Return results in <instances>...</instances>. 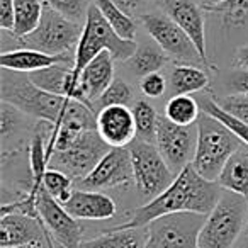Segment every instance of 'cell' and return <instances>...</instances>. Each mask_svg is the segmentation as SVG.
<instances>
[{
	"mask_svg": "<svg viewBox=\"0 0 248 248\" xmlns=\"http://www.w3.org/2000/svg\"><path fill=\"white\" fill-rule=\"evenodd\" d=\"M109 150L110 146L100 138L97 129H89L82 133L66 150L53 153L49 158V169L62 170L77 182L85 179Z\"/></svg>",
	"mask_w": 248,
	"mask_h": 248,
	"instance_id": "9c48e42d",
	"label": "cell"
},
{
	"mask_svg": "<svg viewBox=\"0 0 248 248\" xmlns=\"http://www.w3.org/2000/svg\"><path fill=\"white\" fill-rule=\"evenodd\" d=\"M43 4L48 7L58 11L65 17L72 19L75 22H80L87 17V11H89V0H43Z\"/></svg>",
	"mask_w": 248,
	"mask_h": 248,
	"instance_id": "1f68e13d",
	"label": "cell"
},
{
	"mask_svg": "<svg viewBox=\"0 0 248 248\" xmlns=\"http://www.w3.org/2000/svg\"><path fill=\"white\" fill-rule=\"evenodd\" d=\"M0 99L17 107L22 114L38 117L53 126H58L77 102L75 99L39 89L26 73L5 68L0 73Z\"/></svg>",
	"mask_w": 248,
	"mask_h": 248,
	"instance_id": "7a4b0ae2",
	"label": "cell"
},
{
	"mask_svg": "<svg viewBox=\"0 0 248 248\" xmlns=\"http://www.w3.org/2000/svg\"><path fill=\"white\" fill-rule=\"evenodd\" d=\"M136 121V140L155 143L156 140V124H158V114L155 107L146 100H138L133 107Z\"/></svg>",
	"mask_w": 248,
	"mask_h": 248,
	"instance_id": "83f0119b",
	"label": "cell"
},
{
	"mask_svg": "<svg viewBox=\"0 0 248 248\" xmlns=\"http://www.w3.org/2000/svg\"><path fill=\"white\" fill-rule=\"evenodd\" d=\"M234 65L241 70H248V45L241 46L236 49V55H234Z\"/></svg>",
	"mask_w": 248,
	"mask_h": 248,
	"instance_id": "f35d334b",
	"label": "cell"
},
{
	"mask_svg": "<svg viewBox=\"0 0 248 248\" xmlns=\"http://www.w3.org/2000/svg\"><path fill=\"white\" fill-rule=\"evenodd\" d=\"M65 209L75 219L104 221L116 216L117 206L114 199L100 190L73 189L70 199L66 201Z\"/></svg>",
	"mask_w": 248,
	"mask_h": 248,
	"instance_id": "ac0fdd59",
	"label": "cell"
},
{
	"mask_svg": "<svg viewBox=\"0 0 248 248\" xmlns=\"http://www.w3.org/2000/svg\"><path fill=\"white\" fill-rule=\"evenodd\" d=\"M156 5L165 16H169L196 45L204 63L206 56V22H204L202 7L194 0H156Z\"/></svg>",
	"mask_w": 248,
	"mask_h": 248,
	"instance_id": "5bb4252c",
	"label": "cell"
},
{
	"mask_svg": "<svg viewBox=\"0 0 248 248\" xmlns=\"http://www.w3.org/2000/svg\"><path fill=\"white\" fill-rule=\"evenodd\" d=\"M92 4L100 11L107 22L112 26V29L124 39L135 41L136 24L123 9L119 7L116 0H92Z\"/></svg>",
	"mask_w": 248,
	"mask_h": 248,
	"instance_id": "484cf974",
	"label": "cell"
},
{
	"mask_svg": "<svg viewBox=\"0 0 248 248\" xmlns=\"http://www.w3.org/2000/svg\"><path fill=\"white\" fill-rule=\"evenodd\" d=\"M133 99V90L128 83L121 78H114L112 83L106 89V92L97 100L100 109L109 106H128Z\"/></svg>",
	"mask_w": 248,
	"mask_h": 248,
	"instance_id": "4dcf8cb0",
	"label": "cell"
},
{
	"mask_svg": "<svg viewBox=\"0 0 248 248\" xmlns=\"http://www.w3.org/2000/svg\"><path fill=\"white\" fill-rule=\"evenodd\" d=\"M0 28L9 32L14 29V0H0Z\"/></svg>",
	"mask_w": 248,
	"mask_h": 248,
	"instance_id": "74e56055",
	"label": "cell"
},
{
	"mask_svg": "<svg viewBox=\"0 0 248 248\" xmlns=\"http://www.w3.org/2000/svg\"><path fill=\"white\" fill-rule=\"evenodd\" d=\"M114 80V58L109 51L97 55L80 73V87H82L89 106L93 109L107 87Z\"/></svg>",
	"mask_w": 248,
	"mask_h": 248,
	"instance_id": "ffe728a7",
	"label": "cell"
},
{
	"mask_svg": "<svg viewBox=\"0 0 248 248\" xmlns=\"http://www.w3.org/2000/svg\"><path fill=\"white\" fill-rule=\"evenodd\" d=\"M82 24L65 17L58 11L45 5L38 28L17 39L19 48L36 49L48 55H65L77 49L82 38Z\"/></svg>",
	"mask_w": 248,
	"mask_h": 248,
	"instance_id": "8992f818",
	"label": "cell"
},
{
	"mask_svg": "<svg viewBox=\"0 0 248 248\" xmlns=\"http://www.w3.org/2000/svg\"><path fill=\"white\" fill-rule=\"evenodd\" d=\"M41 238H45V224L39 217L17 211L0 213V248H19Z\"/></svg>",
	"mask_w": 248,
	"mask_h": 248,
	"instance_id": "2e32d148",
	"label": "cell"
},
{
	"mask_svg": "<svg viewBox=\"0 0 248 248\" xmlns=\"http://www.w3.org/2000/svg\"><path fill=\"white\" fill-rule=\"evenodd\" d=\"M129 152L135 170L136 189L145 199H155L175 179L172 169L165 162L155 143L135 140L129 145Z\"/></svg>",
	"mask_w": 248,
	"mask_h": 248,
	"instance_id": "52a82bcc",
	"label": "cell"
},
{
	"mask_svg": "<svg viewBox=\"0 0 248 248\" xmlns=\"http://www.w3.org/2000/svg\"><path fill=\"white\" fill-rule=\"evenodd\" d=\"M233 248H248V236L245 238L243 241H241V243H238V245H234Z\"/></svg>",
	"mask_w": 248,
	"mask_h": 248,
	"instance_id": "7bdbcfd3",
	"label": "cell"
},
{
	"mask_svg": "<svg viewBox=\"0 0 248 248\" xmlns=\"http://www.w3.org/2000/svg\"><path fill=\"white\" fill-rule=\"evenodd\" d=\"M45 4L43 0H14V29L12 36H22L32 32L41 21Z\"/></svg>",
	"mask_w": 248,
	"mask_h": 248,
	"instance_id": "d4e9b609",
	"label": "cell"
},
{
	"mask_svg": "<svg viewBox=\"0 0 248 248\" xmlns=\"http://www.w3.org/2000/svg\"><path fill=\"white\" fill-rule=\"evenodd\" d=\"M141 22L146 32L167 53V56L184 63H204L192 39L163 12H146L141 14ZM206 65V63H204Z\"/></svg>",
	"mask_w": 248,
	"mask_h": 248,
	"instance_id": "8fae6325",
	"label": "cell"
},
{
	"mask_svg": "<svg viewBox=\"0 0 248 248\" xmlns=\"http://www.w3.org/2000/svg\"><path fill=\"white\" fill-rule=\"evenodd\" d=\"M136 43L124 39L112 29V26L104 19L100 11L93 4L89 5L87 17L83 21L82 38L75 49V65L73 72L80 80L82 70L102 51H109L114 60L128 62L136 51Z\"/></svg>",
	"mask_w": 248,
	"mask_h": 248,
	"instance_id": "277c9868",
	"label": "cell"
},
{
	"mask_svg": "<svg viewBox=\"0 0 248 248\" xmlns=\"http://www.w3.org/2000/svg\"><path fill=\"white\" fill-rule=\"evenodd\" d=\"M224 2H228V0H201V7L204 11H213V9L219 7L221 4H224Z\"/></svg>",
	"mask_w": 248,
	"mask_h": 248,
	"instance_id": "ab89813d",
	"label": "cell"
},
{
	"mask_svg": "<svg viewBox=\"0 0 248 248\" xmlns=\"http://www.w3.org/2000/svg\"><path fill=\"white\" fill-rule=\"evenodd\" d=\"M97 133L110 148H126L136 140L135 114L128 106H109L97 114Z\"/></svg>",
	"mask_w": 248,
	"mask_h": 248,
	"instance_id": "9a60e30c",
	"label": "cell"
},
{
	"mask_svg": "<svg viewBox=\"0 0 248 248\" xmlns=\"http://www.w3.org/2000/svg\"><path fill=\"white\" fill-rule=\"evenodd\" d=\"M140 89L150 99H158L165 93L167 90V80L165 77L160 72L156 73H150V75L143 77L141 82H140Z\"/></svg>",
	"mask_w": 248,
	"mask_h": 248,
	"instance_id": "d590c367",
	"label": "cell"
},
{
	"mask_svg": "<svg viewBox=\"0 0 248 248\" xmlns=\"http://www.w3.org/2000/svg\"><path fill=\"white\" fill-rule=\"evenodd\" d=\"M45 238H46V248H56L55 247V241H53L51 233H49V231L46 230V226H45Z\"/></svg>",
	"mask_w": 248,
	"mask_h": 248,
	"instance_id": "b9f144b4",
	"label": "cell"
},
{
	"mask_svg": "<svg viewBox=\"0 0 248 248\" xmlns=\"http://www.w3.org/2000/svg\"><path fill=\"white\" fill-rule=\"evenodd\" d=\"M155 145L172 172L177 175L180 170L190 165L196 156L197 123L190 126H180L169 121L165 116L158 117Z\"/></svg>",
	"mask_w": 248,
	"mask_h": 248,
	"instance_id": "30bf717a",
	"label": "cell"
},
{
	"mask_svg": "<svg viewBox=\"0 0 248 248\" xmlns=\"http://www.w3.org/2000/svg\"><path fill=\"white\" fill-rule=\"evenodd\" d=\"M146 230L143 228H110L100 236L82 241L80 248H145Z\"/></svg>",
	"mask_w": 248,
	"mask_h": 248,
	"instance_id": "7402d4cb",
	"label": "cell"
},
{
	"mask_svg": "<svg viewBox=\"0 0 248 248\" xmlns=\"http://www.w3.org/2000/svg\"><path fill=\"white\" fill-rule=\"evenodd\" d=\"M167 53L158 45H143L138 46L135 55L128 60V66L136 77H146L150 73H156L167 65Z\"/></svg>",
	"mask_w": 248,
	"mask_h": 248,
	"instance_id": "cb8c5ba5",
	"label": "cell"
},
{
	"mask_svg": "<svg viewBox=\"0 0 248 248\" xmlns=\"http://www.w3.org/2000/svg\"><path fill=\"white\" fill-rule=\"evenodd\" d=\"M211 12L224 14V19L233 26L243 24L248 17V0H228Z\"/></svg>",
	"mask_w": 248,
	"mask_h": 248,
	"instance_id": "836d02e7",
	"label": "cell"
},
{
	"mask_svg": "<svg viewBox=\"0 0 248 248\" xmlns=\"http://www.w3.org/2000/svg\"><path fill=\"white\" fill-rule=\"evenodd\" d=\"M73 182H75V180H73L72 177L56 169H48L45 177H43V186H45V189L62 204H65L66 201L70 199V196H72Z\"/></svg>",
	"mask_w": 248,
	"mask_h": 248,
	"instance_id": "f1b7e54d",
	"label": "cell"
},
{
	"mask_svg": "<svg viewBox=\"0 0 248 248\" xmlns=\"http://www.w3.org/2000/svg\"><path fill=\"white\" fill-rule=\"evenodd\" d=\"M217 184L223 190L248 197V146L240 148L230 160L217 177Z\"/></svg>",
	"mask_w": 248,
	"mask_h": 248,
	"instance_id": "44dd1931",
	"label": "cell"
},
{
	"mask_svg": "<svg viewBox=\"0 0 248 248\" xmlns=\"http://www.w3.org/2000/svg\"><path fill=\"white\" fill-rule=\"evenodd\" d=\"M141 2H148V0H129L128 5H136V4H141Z\"/></svg>",
	"mask_w": 248,
	"mask_h": 248,
	"instance_id": "ee69618b",
	"label": "cell"
},
{
	"mask_svg": "<svg viewBox=\"0 0 248 248\" xmlns=\"http://www.w3.org/2000/svg\"><path fill=\"white\" fill-rule=\"evenodd\" d=\"M248 201L240 194L224 190L199 231V248H233L245 231Z\"/></svg>",
	"mask_w": 248,
	"mask_h": 248,
	"instance_id": "5b68a950",
	"label": "cell"
},
{
	"mask_svg": "<svg viewBox=\"0 0 248 248\" xmlns=\"http://www.w3.org/2000/svg\"><path fill=\"white\" fill-rule=\"evenodd\" d=\"M245 236H248V214H247V224H245Z\"/></svg>",
	"mask_w": 248,
	"mask_h": 248,
	"instance_id": "f6af8a7d",
	"label": "cell"
},
{
	"mask_svg": "<svg viewBox=\"0 0 248 248\" xmlns=\"http://www.w3.org/2000/svg\"><path fill=\"white\" fill-rule=\"evenodd\" d=\"M131 180H135V170L129 148H110L95 169L85 179L77 180L75 186L85 190H106L128 186Z\"/></svg>",
	"mask_w": 248,
	"mask_h": 248,
	"instance_id": "4fadbf2b",
	"label": "cell"
},
{
	"mask_svg": "<svg viewBox=\"0 0 248 248\" xmlns=\"http://www.w3.org/2000/svg\"><path fill=\"white\" fill-rule=\"evenodd\" d=\"M243 146L245 143L233 129L213 114L204 112L197 121V148L192 167L204 179L217 182L226 162Z\"/></svg>",
	"mask_w": 248,
	"mask_h": 248,
	"instance_id": "3957f363",
	"label": "cell"
},
{
	"mask_svg": "<svg viewBox=\"0 0 248 248\" xmlns=\"http://www.w3.org/2000/svg\"><path fill=\"white\" fill-rule=\"evenodd\" d=\"M165 117L180 126H190L199 121L201 107L190 95H172L165 106Z\"/></svg>",
	"mask_w": 248,
	"mask_h": 248,
	"instance_id": "4316f807",
	"label": "cell"
},
{
	"mask_svg": "<svg viewBox=\"0 0 248 248\" xmlns=\"http://www.w3.org/2000/svg\"><path fill=\"white\" fill-rule=\"evenodd\" d=\"M202 110H204V112H207V114H213L214 117H217L219 121H223L228 128L233 129V131L238 135V138H240L241 141L248 146V124H245L243 121L236 119L234 116L228 114L226 110H224L223 107H221L219 104H217L216 100H213V99L204 100V102H202Z\"/></svg>",
	"mask_w": 248,
	"mask_h": 248,
	"instance_id": "f546056e",
	"label": "cell"
},
{
	"mask_svg": "<svg viewBox=\"0 0 248 248\" xmlns=\"http://www.w3.org/2000/svg\"><path fill=\"white\" fill-rule=\"evenodd\" d=\"M206 216L173 213L160 216L146 226L145 248H199L197 238Z\"/></svg>",
	"mask_w": 248,
	"mask_h": 248,
	"instance_id": "ba28073f",
	"label": "cell"
},
{
	"mask_svg": "<svg viewBox=\"0 0 248 248\" xmlns=\"http://www.w3.org/2000/svg\"><path fill=\"white\" fill-rule=\"evenodd\" d=\"M221 196L223 189L219 184L204 179L190 163L177 173L173 182L160 196L138 207L126 223L114 228H146L156 217L173 213H196L206 216L213 211Z\"/></svg>",
	"mask_w": 248,
	"mask_h": 248,
	"instance_id": "6da1fadb",
	"label": "cell"
},
{
	"mask_svg": "<svg viewBox=\"0 0 248 248\" xmlns=\"http://www.w3.org/2000/svg\"><path fill=\"white\" fill-rule=\"evenodd\" d=\"M36 209H38L39 219L58 243H62L65 248L82 247L83 228L80 226L78 219H75L65 209V206L45 189V186L39 189L36 197Z\"/></svg>",
	"mask_w": 248,
	"mask_h": 248,
	"instance_id": "7c38bea8",
	"label": "cell"
},
{
	"mask_svg": "<svg viewBox=\"0 0 248 248\" xmlns=\"http://www.w3.org/2000/svg\"><path fill=\"white\" fill-rule=\"evenodd\" d=\"M228 114L234 116L236 119L243 121L245 124H248V95L243 93H233V95H228L224 99L216 100Z\"/></svg>",
	"mask_w": 248,
	"mask_h": 248,
	"instance_id": "e575fe53",
	"label": "cell"
},
{
	"mask_svg": "<svg viewBox=\"0 0 248 248\" xmlns=\"http://www.w3.org/2000/svg\"><path fill=\"white\" fill-rule=\"evenodd\" d=\"M169 83L172 95H190L206 89L209 85V77L199 66L177 65L170 72Z\"/></svg>",
	"mask_w": 248,
	"mask_h": 248,
	"instance_id": "603a6c76",
	"label": "cell"
},
{
	"mask_svg": "<svg viewBox=\"0 0 248 248\" xmlns=\"http://www.w3.org/2000/svg\"><path fill=\"white\" fill-rule=\"evenodd\" d=\"M116 2H117V4H124V5H128L129 0H116Z\"/></svg>",
	"mask_w": 248,
	"mask_h": 248,
	"instance_id": "bcb514c9",
	"label": "cell"
},
{
	"mask_svg": "<svg viewBox=\"0 0 248 248\" xmlns=\"http://www.w3.org/2000/svg\"><path fill=\"white\" fill-rule=\"evenodd\" d=\"M45 245H46V238H41V240H32L29 243L21 245L19 248H45Z\"/></svg>",
	"mask_w": 248,
	"mask_h": 248,
	"instance_id": "60d3db41",
	"label": "cell"
},
{
	"mask_svg": "<svg viewBox=\"0 0 248 248\" xmlns=\"http://www.w3.org/2000/svg\"><path fill=\"white\" fill-rule=\"evenodd\" d=\"M21 114L22 112L17 107H14L12 104L2 100V104H0V135H2L4 140L17 131L19 124L22 123Z\"/></svg>",
	"mask_w": 248,
	"mask_h": 248,
	"instance_id": "d6a6232c",
	"label": "cell"
},
{
	"mask_svg": "<svg viewBox=\"0 0 248 248\" xmlns=\"http://www.w3.org/2000/svg\"><path fill=\"white\" fill-rule=\"evenodd\" d=\"M226 87L233 93H243L248 95V70H234L226 77Z\"/></svg>",
	"mask_w": 248,
	"mask_h": 248,
	"instance_id": "8d00e7d4",
	"label": "cell"
},
{
	"mask_svg": "<svg viewBox=\"0 0 248 248\" xmlns=\"http://www.w3.org/2000/svg\"><path fill=\"white\" fill-rule=\"evenodd\" d=\"M58 63H73L75 65V55L70 56V53L65 55H48V53L36 51V49L17 48L12 51H4L0 55V66L5 70H12L17 73H31L39 70L49 68Z\"/></svg>",
	"mask_w": 248,
	"mask_h": 248,
	"instance_id": "d6986e66",
	"label": "cell"
},
{
	"mask_svg": "<svg viewBox=\"0 0 248 248\" xmlns=\"http://www.w3.org/2000/svg\"><path fill=\"white\" fill-rule=\"evenodd\" d=\"M29 77L39 89L46 90V92L68 97V99H75L78 102L89 106L85 93H83L82 87H80V80L77 78L75 72H73V63H58V65H53L49 68L31 73Z\"/></svg>",
	"mask_w": 248,
	"mask_h": 248,
	"instance_id": "e0dca14e",
	"label": "cell"
}]
</instances>
